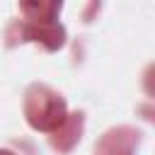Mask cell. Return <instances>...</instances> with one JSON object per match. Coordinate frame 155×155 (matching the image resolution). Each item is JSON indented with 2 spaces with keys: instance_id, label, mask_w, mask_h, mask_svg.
<instances>
[{
  "instance_id": "1",
  "label": "cell",
  "mask_w": 155,
  "mask_h": 155,
  "mask_svg": "<svg viewBox=\"0 0 155 155\" xmlns=\"http://www.w3.org/2000/svg\"><path fill=\"white\" fill-rule=\"evenodd\" d=\"M19 12L24 19L10 24L7 46H15L17 41H34L46 51H58L65 44V29L58 22L61 2H22Z\"/></svg>"
},
{
  "instance_id": "2",
  "label": "cell",
  "mask_w": 155,
  "mask_h": 155,
  "mask_svg": "<svg viewBox=\"0 0 155 155\" xmlns=\"http://www.w3.org/2000/svg\"><path fill=\"white\" fill-rule=\"evenodd\" d=\"M24 116L31 128L53 133L68 116L65 99L48 85L34 82L24 92Z\"/></svg>"
},
{
  "instance_id": "3",
  "label": "cell",
  "mask_w": 155,
  "mask_h": 155,
  "mask_svg": "<svg viewBox=\"0 0 155 155\" xmlns=\"http://www.w3.org/2000/svg\"><path fill=\"white\" fill-rule=\"evenodd\" d=\"M138 143H140V131L138 128L116 126L97 140L94 155H136Z\"/></svg>"
},
{
  "instance_id": "4",
  "label": "cell",
  "mask_w": 155,
  "mask_h": 155,
  "mask_svg": "<svg viewBox=\"0 0 155 155\" xmlns=\"http://www.w3.org/2000/svg\"><path fill=\"white\" fill-rule=\"evenodd\" d=\"M82 126H85V116H82V111H73V114H68L65 121L51 133V145H53V150H58V153H68V150H73L75 143H78L80 136H82Z\"/></svg>"
},
{
  "instance_id": "5",
  "label": "cell",
  "mask_w": 155,
  "mask_h": 155,
  "mask_svg": "<svg viewBox=\"0 0 155 155\" xmlns=\"http://www.w3.org/2000/svg\"><path fill=\"white\" fill-rule=\"evenodd\" d=\"M0 155H15L12 150H0Z\"/></svg>"
}]
</instances>
